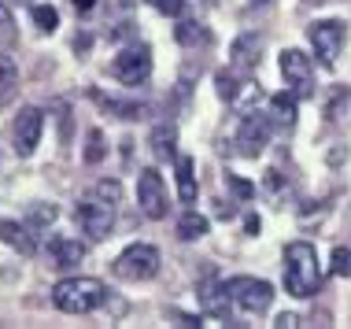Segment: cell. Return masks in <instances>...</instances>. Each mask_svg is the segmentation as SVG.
<instances>
[{
  "label": "cell",
  "instance_id": "1",
  "mask_svg": "<svg viewBox=\"0 0 351 329\" xmlns=\"http://www.w3.org/2000/svg\"><path fill=\"white\" fill-rule=\"evenodd\" d=\"M322 285V267H318V252L307 241H292L285 248V289L296 300L315 296Z\"/></svg>",
  "mask_w": 351,
  "mask_h": 329
},
{
  "label": "cell",
  "instance_id": "2",
  "mask_svg": "<svg viewBox=\"0 0 351 329\" xmlns=\"http://www.w3.org/2000/svg\"><path fill=\"white\" fill-rule=\"evenodd\" d=\"M52 304L63 315H89L108 304V285L100 278H67L52 285Z\"/></svg>",
  "mask_w": 351,
  "mask_h": 329
},
{
  "label": "cell",
  "instance_id": "3",
  "mask_svg": "<svg viewBox=\"0 0 351 329\" xmlns=\"http://www.w3.org/2000/svg\"><path fill=\"white\" fill-rule=\"evenodd\" d=\"M215 93H218L222 104H230L233 111H241V115H252V111H259V104H263V86L237 67H222L215 74Z\"/></svg>",
  "mask_w": 351,
  "mask_h": 329
},
{
  "label": "cell",
  "instance_id": "4",
  "mask_svg": "<svg viewBox=\"0 0 351 329\" xmlns=\"http://www.w3.org/2000/svg\"><path fill=\"white\" fill-rule=\"evenodd\" d=\"M148 74H152V49L148 45H130V49H122L115 60H111V78L122 82L126 89L145 86Z\"/></svg>",
  "mask_w": 351,
  "mask_h": 329
},
{
  "label": "cell",
  "instance_id": "5",
  "mask_svg": "<svg viewBox=\"0 0 351 329\" xmlns=\"http://www.w3.org/2000/svg\"><path fill=\"white\" fill-rule=\"evenodd\" d=\"M159 252L152 248V244H130L126 252L115 259V278H122V281H152L159 274Z\"/></svg>",
  "mask_w": 351,
  "mask_h": 329
},
{
  "label": "cell",
  "instance_id": "6",
  "mask_svg": "<svg viewBox=\"0 0 351 329\" xmlns=\"http://www.w3.org/2000/svg\"><path fill=\"white\" fill-rule=\"evenodd\" d=\"M344 37H348V26L340 19H318V23L307 26V41L322 60V67H333L337 63L340 49H344Z\"/></svg>",
  "mask_w": 351,
  "mask_h": 329
},
{
  "label": "cell",
  "instance_id": "7",
  "mask_svg": "<svg viewBox=\"0 0 351 329\" xmlns=\"http://www.w3.org/2000/svg\"><path fill=\"white\" fill-rule=\"evenodd\" d=\"M78 226L89 241H108L111 230H115V204L104 200V196H89V200L78 204Z\"/></svg>",
  "mask_w": 351,
  "mask_h": 329
},
{
  "label": "cell",
  "instance_id": "8",
  "mask_svg": "<svg viewBox=\"0 0 351 329\" xmlns=\"http://www.w3.org/2000/svg\"><path fill=\"white\" fill-rule=\"evenodd\" d=\"M226 289H230L233 304L241 307L244 315H263V311H270V304H274V285H270V281L230 278V281H226Z\"/></svg>",
  "mask_w": 351,
  "mask_h": 329
},
{
  "label": "cell",
  "instance_id": "9",
  "mask_svg": "<svg viewBox=\"0 0 351 329\" xmlns=\"http://www.w3.org/2000/svg\"><path fill=\"white\" fill-rule=\"evenodd\" d=\"M137 204H141V215L152 222L167 219L170 211V200H167V185H163V174L156 167H145L137 174Z\"/></svg>",
  "mask_w": 351,
  "mask_h": 329
},
{
  "label": "cell",
  "instance_id": "10",
  "mask_svg": "<svg viewBox=\"0 0 351 329\" xmlns=\"http://www.w3.org/2000/svg\"><path fill=\"white\" fill-rule=\"evenodd\" d=\"M281 74L289 82V89L296 93V100H311L315 97V67H311V56L300 49H285L281 52Z\"/></svg>",
  "mask_w": 351,
  "mask_h": 329
},
{
  "label": "cell",
  "instance_id": "11",
  "mask_svg": "<svg viewBox=\"0 0 351 329\" xmlns=\"http://www.w3.org/2000/svg\"><path fill=\"white\" fill-rule=\"evenodd\" d=\"M270 130H274V122L270 115H244L241 122V130H237V152H241L244 159H259L263 152H267V145H270Z\"/></svg>",
  "mask_w": 351,
  "mask_h": 329
},
{
  "label": "cell",
  "instance_id": "12",
  "mask_svg": "<svg viewBox=\"0 0 351 329\" xmlns=\"http://www.w3.org/2000/svg\"><path fill=\"white\" fill-rule=\"evenodd\" d=\"M41 130H45V115L37 108H23L12 126V137H15V152L19 156H34L37 141H41Z\"/></svg>",
  "mask_w": 351,
  "mask_h": 329
},
{
  "label": "cell",
  "instance_id": "13",
  "mask_svg": "<svg viewBox=\"0 0 351 329\" xmlns=\"http://www.w3.org/2000/svg\"><path fill=\"white\" fill-rule=\"evenodd\" d=\"M196 300H200V311L211 315V318H230V289H226V281H215V274H207L200 285H196Z\"/></svg>",
  "mask_w": 351,
  "mask_h": 329
},
{
  "label": "cell",
  "instance_id": "14",
  "mask_svg": "<svg viewBox=\"0 0 351 329\" xmlns=\"http://www.w3.org/2000/svg\"><path fill=\"white\" fill-rule=\"evenodd\" d=\"M259 60H263V37H259V34L237 37L233 49H230V67H237V71L248 74V71L259 67Z\"/></svg>",
  "mask_w": 351,
  "mask_h": 329
},
{
  "label": "cell",
  "instance_id": "15",
  "mask_svg": "<svg viewBox=\"0 0 351 329\" xmlns=\"http://www.w3.org/2000/svg\"><path fill=\"white\" fill-rule=\"evenodd\" d=\"M34 226L30 222H15V219H0V241L8 244V248L23 252V256H34L37 252V241H34Z\"/></svg>",
  "mask_w": 351,
  "mask_h": 329
},
{
  "label": "cell",
  "instance_id": "16",
  "mask_svg": "<svg viewBox=\"0 0 351 329\" xmlns=\"http://www.w3.org/2000/svg\"><path fill=\"white\" fill-rule=\"evenodd\" d=\"M148 148H152V156L159 159V163H170L178 152V126L174 122H159L156 130H152V137H148Z\"/></svg>",
  "mask_w": 351,
  "mask_h": 329
},
{
  "label": "cell",
  "instance_id": "17",
  "mask_svg": "<svg viewBox=\"0 0 351 329\" xmlns=\"http://www.w3.org/2000/svg\"><path fill=\"white\" fill-rule=\"evenodd\" d=\"M49 256H52V267H78L85 259V244L74 241V237H52Z\"/></svg>",
  "mask_w": 351,
  "mask_h": 329
},
{
  "label": "cell",
  "instance_id": "18",
  "mask_svg": "<svg viewBox=\"0 0 351 329\" xmlns=\"http://www.w3.org/2000/svg\"><path fill=\"white\" fill-rule=\"evenodd\" d=\"M93 100L108 111V115H115V119H126V122H134V119H145L148 115V108L145 104H134V100H115V97H104L100 89H93Z\"/></svg>",
  "mask_w": 351,
  "mask_h": 329
},
{
  "label": "cell",
  "instance_id": "19",
  "mask_svg": "<svg viewBox=\"0 0 351 329\" xmlns=\"http://www.w3.org/2000/svg\"><path fill=\"white\" fill-rule=\"evenodd\" d=\"M270 122H274V126H281V130L296 126V93H292V89L270 97Z\"/></svg>",
  "mask_w": 351,
  "mask_h": 329
},
{
  "label": "cell",
  "instance_id": "20",
  "mask_svg": "<svg viewBox=\"0 0 351 329\" xmlns=\"http://www.w3.org/2000/svg\"><path fill=\"white\" fill-rule=\"evenodd\" d=\"M178 200L196 204V163L189 156L178 159Z\"/></svg>",
  "mask_w": 351,
  "mask_h": 329
},
{
  "label": "cell",
  "instance_id": "21",
  "mask_svg": "<svg viewBox=\"0 0 351 329\" xmlns=\"http://www.w3.org/2000/svg\"><path fill=\"white\" fill-rule=\"evenodd\" d=\"M259 193L267 196L270 204H289V178H285L281 171H267L263 174V185H259Z\"/></svg>",
  "mask_w": 351,
  "mask_h": 329
},
{
  "label": "cell",
  "instance_id": "22",
  "mask_svg": "<svg viewBox=\"0 0 351 329\" xmlns=\"http://www.w3.org/2000/svg\"><path fill=\"white\" fill-rule=\"evenodd\" d=\"M174 37H178V45H185V49H196V45H207V41H211L207 26L193 23V19H182V23L174 26Z\"/></svg>",
  "mask_w": 351,
  "mask_h": 329
},
{
  "label": "cell",
  "instance_id": "23",
  "mask_svg": "<svg viewBox=\"0 0 351 329\" xmlns=\"http://www.w3.org/2000/svg\"><path fill=\"white\" fill-rule=\"evenodd\" d=\"M207 230H211V222H207L200 211H189V215L178 219V237H182V241H200Z\"/></svg>",
  "mask_w": 351,
  "mask_h": 329
},
{
  "label": "cell",
  "instance_id": "24",
  "mask_svg": "<svg viewBox=\"0 0 351 329\" xmlns=\"http://www.w3.org/2000/svg\"><path fill=\"white\" fill-rule=\"evenodd\" d=\"M15 89H19V67L12 56H0V104H8L15 97Z\"/></svg>",
  "mask_w": 351,
  "mask_h": 329
},
{
  "label": "cell",
  "instance_id": "25",
  "mask_svg": "<svg viewBox=\"0 0 351 329\" xmlns=\"http://www.w3.org/2000/svg\"><path fill=\"white\" fill-rule=\"evenodd\" d=\"M56 219H60V208H56V204H34L30 208V226L34 230H45V226H52Z\"/></svg>",
  "mask_w": 351,
  "mask_h": 329
},
{
  "label": "cell",
  "instance_id": "26",
  "mask_svg": "<svg viewBox=\"0 0 351 329\" xmlns=\"http://www.w3.org/2000/svg\"><path fill=\"white\" fill-rule=\"evenodd\" d=\"M34 23H37V30H41V34H52L56 26H60V12H56L52 4H37L34 8Z\"/></svg>",
  "mask_w": 351,
  "mask_h": 329
},
{
  "label": "cell",
  "instance_id": "27",
  "mask_svg": "<svg viewBox=\"0 0 351 329\" xmlns=\"http://www.w3.org/2000/svg\"><path fill=\"white\" fill-rule=\"evenodd\" d=\"M333 274L337 278H351V244H348V248H344V244L333 248Z\"/></svg>",
  "mask_w": 351,
  "mask_h": 329
},
{
  "label": "cell",
  "instance_id": "28",
  "mask_svg": "<svg viewBox=\"0 0 351 329\" xmlns=\"http://www.w3.org/2000/svg\"><path fill=\"white\" fill-rule=\"evenodd\" d=\"M348 100H351V93H348L344 86H340V89L333 93V100H329V104H326V119H329V122L344 119V115H340V111H344V104H348Z\"/></svg>",
  "mask_w": 351,
  "mask_h": 329
},
{
  "label": "cell",
  "instance_id": "29",
  "mask_svg": "<svg viewBox=\"0 0 351 329\" xmlns=\"http://www.w3.org/2000/svg\"><path fill=\"white\" fill-rule=\"evenodd\" d=\"M104 152H108V148H104V134H100V130H89V148H85V163H100Z\"/></svg>",
  "mask_w": 351,
  "mask_h": 329
},
{
  "label": "cell",
  "instance_id": "30",
  "mask_svg": "<svg viewBox=\"0 0 351 329\" xmlns=\"http://www.w3.org/2000/svg\"><path fill=\"white\" fill-rule=\"evenodd\" d=\"M226 189H233L237 196H241V200H252V196L259 193L252 182H244V178H237V174H226Z\"/></svg>",
  "mask_w": 351,
  "mask_h": 329
},
{
  "label": "cell",
  "instance_id": "31",
  "mask_svg": "<svg viewBox=\"0 0 351 329\" xmlns=\"http://www.w3.org/2000/svg\"><path fill=\"white\" fill-rule=\"evenodd\" d=\"M97 196H104V200L119 204L122 200V185L115 182V178H104V182H97Z\"/></svg>",
  "mask_w": 351,
  "mask_h": 329
},
{
  "label": "cell",
  "instance_id": "32",
  "mask_svg": "<svg viewBox=\"0 0 351 329\" xmlns=\"http://www.w3.org/2000/svg\"><path fill=\"white\" fill-rule=\"evenodd\" d=\"M152 8H156L159 15H182V8H185V0H148Z\"/></svg>",
  "mask_w": 351,
  "mask_h": 329
},
{
  "label": "cell",
  "instance_id": "33",
  "mask_svg": "<svg viewBox=\"0 0 351 329\" xmlns=\"http://www.w3.org/2000/svg\"><path fill=\"white\" fill-rule=\"evenodd\" d=\"M274 326H278V329H296V326H300V318L285 311V315H278V322H274Z\"/></svg>",
  "mask_w": 351,
  "mask_h": 329
},
{
  "label": "cell",
  "instance_id": "34",
  "mask_svg": "<svg viewBox=\"0 0 351 329\" xmlns=\"http://www.w3.org/2000/svg\"><path fill=\"white\" fill-rule=\"evenodd\" d=\"M244 230H248V237H259V230H263L259 215H248V219H244Z\"/></svg>",
  "mask_w": 351,
  "mask_h": 329
},
{
  "label": "cell",
  "instance_id": "35",
  "mask_svg": "<svg viewBox=\"0 0 351 329\" xmlns=\"http://www.w3.org/2000/svg\"><path fill=\"white\" fill-rule=\"evenodd\" d=\"M174 322L178 326H189V329H196V326H204L200 318H189V315H174Z\"/></svg>",
  "mask_w": 351,
  "mask_h": 329
},
{
  "label": "cell",
  "instance_id": "36",
  "mask_svg": "<svg viewBox=\"0 0 351 329\" xmlns=\"http://www.w3.org/2000/svg\"><path fill=\"white\" fill-rule=\"evenodd\" d=\"M0 26H12V12H8L4 0H0Z\"/></svg>",
  "mask_w": 351,
  "mask_h": 329
},
{
  "label": "cell",
  "instance_id": "37",
  "mask_svg": "<svg viewBox=\"0 0 351 329\" xmlns=\"http://www.w3.org/2000/svg\"><path fill=\"white\" fill-rule=\"evenodd\" d=\"M74 8H78V12H93V4H97V0H71Z\"/></svg>",
  "mask_w": 351,
  "mask_h": 329
},
{
  "label": "cell",
  "instance_id": "38",
  "mask_svg": "<svg viewBox=\"0 0 351 329\" xmlns=\"http://www.w3.org/2000/svg\"><path fill=\"white\" fill-rule=\"evenodd\" d=\"M252 4H255V8H259V4H270V0H252Z\"/></svg>",
  "mask_w": 351,
  "mask_h": 329
}]
</instances>
